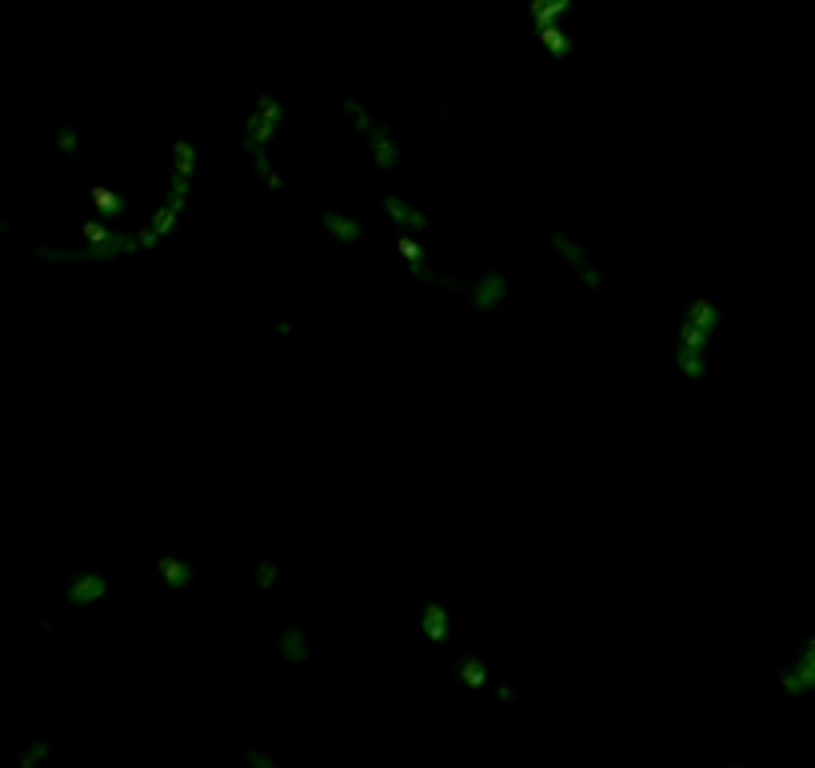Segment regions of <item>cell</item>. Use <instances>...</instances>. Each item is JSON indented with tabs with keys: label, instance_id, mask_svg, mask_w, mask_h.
I'll return each mask as SVG.
<instances>
[{
	"label": "cell",
	"instance_id": "cell-3",
	"mask_svg": "<svg viewBox=\"0 0 815 768\" xmlns=\"http://www.w3.org/2000/svg\"><path fill=\"white\" fill-rule=\"evenodd\" d=\"M244 765H249V768H284L276 757H269L264 749H244Z\"/></svg>",
	"mask_w": 815,
	"mask_h": 768
},
{
	"label": "cell",
	"instance_id": "cell-5",
	"mask_svg": "<svg viewBox=\"0 0 815 768\" xmlns=\"http://www.w3.org/2000/svg\"><path fill=\"white\" fill-rule=\"evenodd\" d=\"M4 229H9V225H4V220H0V232H4Z\"/></svg>",
	"mask_w": 815,
	"mask_h": 768
},
{
	"label": "cell",
	"instance_id": "cell-2",
	"mask_svg": "<svg viewBox=\"0 0 815 768\" xmlns=\"http://www.w3.org/2000/svg\"><path fill=\"white\" fill-rule=\"evenodd\" d=\"M49 752H52V745L49 740H29V745H24V749H20V757H17V765L20 768H40L44 765V760H49Z\"/></svg>",
	"mask_w": 815,
	"mask_h": 768
},
{
	"label": "cell",
	"instance_id": "cell-1",
	"mask_svg": "<svg viewBox=\"0 0 815 768\" xmlns=\"http://www.w3.org/2000/svg\"><path fill=\"white\" fill-rule=\"evenodd\" d=\"M779 685H784L787 697H807V692H815V637L796 652V660L784 669Z\"/></svg>",
	"mask_w": 815,
	"mask_h": 768
},
{
	"label": "cell",
	"instance_id": "cell-4",
	"mask_svg": "<svg viewBox=\"0 0 815 768\" xmlns=\"http://www.w3.org/2000/svg\"><path fill=\"white\" fill-rule=\"evenodd\" d=\"M720 768H752V765H720Z\"/></svg>",
	"mask_w": 815,
	"mask_h": 768
}]
</instances>
